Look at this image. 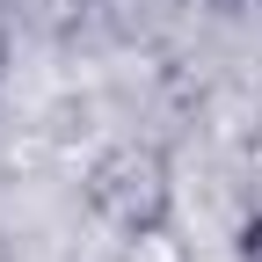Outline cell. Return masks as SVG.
Masks as SVG:
<instances>
[{"label":"cell","mask_w":262,"mask_h":262,"mask_svg":"<svg viewBox=\"0 0 262 262\" xmlns=\"http://www.w3.org/2000/svg\"><path fill=\"white\" fill-rule=\"evenodd\" d=\"M88 211L124 241L168 233V219H175V160L160 146H146V139L102 146L95 168H88Z\"/></svg>","instance_id":"1"},{"label":"cell","mask_w":262,"mask_h":262,"mask_svg":"<svg viewBox=\"0 0 262 262\" xmlns=\"http://www.w3.org/2000/svg\"><path fill=\"white\" fill-rule=\"evenodd\" d=\"M241 262H262V204H255L248 226H241Z\"/></svg>","instance_id":"2"},{"label":"cell","mask_w":262,"mask_h":262,"mask_svg":"<svg viewBox=\"0 0 262 262\" xmlns=\"http://www.w3.org/2000/svg\"><path fill=\"white\" fill-rule=\"evenodd\" d=\"M196 8H211V15H233V8H248V0H196Z\"/></svg>","instance_id":"3"},{"label":"cell","mask_w":262,"mask_h":262,"mask_svg":"<svg viewBox=\"0 0 262 262\" xmlns=\"http://www.w3.org/2000/svg\"><path fill=\"white\" fill-rule=\"evenodd\" d=\"M0 262H15V248H8V233H0Z\"/></svg>","instance_id":"4"}]
</instances>
